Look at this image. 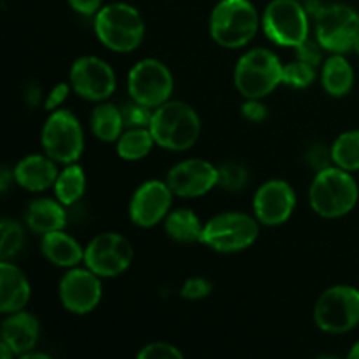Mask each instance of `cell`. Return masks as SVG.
<instances>
[{"mask_svg":"<svg viewBox=\"0 0 359 359\" xmlns=\"http://www.w3.org/2000/svg\"><path fill=\"white\" fill-rule=\"evenodd\" d=\"M307 161L316 172L325 170V168L332 167L333 158H332V147L325 146H314L312 149H309L307 153Z\"/></svg>","mask_w":359,"mask_h":359,"instance_id":"d590c367","label":"cell"},{"mask_svg":"<svg viewBox=\"0 0 359 359\" xmlns=\"http://www.w3.org/2000/svg\"><path fill=\"white\" fill-rule=\"evenodd\" d=\"M266 37L277 46L298 48L309 39V14L300 0H272L262 18Z\"/></svg>","mask_w":359,"mask_h":359,"instance_id":"9c48e42d","label":"cell"},{"mask_svg":"<svg viewBox=\"0 0 359 359\" xmlns=\"http://www.w3.org/2000/svg\"><path fill=\"white\" fill-rule=\"evenodd\" d=\"M102 277L88 266H74L60 280L58 294L63 307L72 314H90L102 300Z\"/></svg>","mask_w":359,"mask_h":359,"instance_id":"5bb4252c","label":"cell"},{"mask_svg":"<svg viewBox=\"0 0 359 359\" xmlns=\"http://www.w3.org/2000/svg\"><path fill=\"white\" fill-rule=\"evenodd\" d=\"M21 359H49L48 354H41V353H32V351H28V353H25L23 356H20Z\"/></svg>","mask_w":359,"mask_h":359,"instance_id":"ab89813d","label":"cell"},{"mask_svg":"<svg viewBox=\"0 0 359 359\" xmlns=\"http://www.w3.org/2000/svg\"><path fill=\"white\" fill-rule=\"evenodd\" d=\"M174 91V76L163 62L144 58L128 72V93L133 102L156 109L170 100Z\"/></svg>","mask_w":359,"mask_h":359,"instance_id":"30bf717a","label":"cell"},{"mask_svg":"<svg viewBox=\"0 0 359 359\" xmlns=\"http://www.w3.org/2000/svg\"><path fill=\"white\" fill-rule=\"evenodd\" d=\"M41 326L35 316L28 312H14L7 314L0 328V342L7 344L14 354L23 356L25 353L32 351L39 340Z\"/></svg>","mask_w":359,"mask_h":359,"instance_id":"d6986e66","label":"cell"},{"mask_svg":"<svg viewBox=\"0 0 359 359\" xmlns=\"http://www.w3.org/2000/svg\"><path fill=\"white\" fill-rule=\"evenodd\" d=\"M70 90H72V86H70L69 83L56 84V86L48 93V98H46V104H44L46 109L53 112L56 111V109L62 107L63 102H65L67 97H69Z\"/></svg>","mask_w":359,"mask_h":359,"instance_id":"74e56055","label":"cell"},{"mask_svg":"<svg viewBox=\"0 0 359 359\" xmlns=\"http://www.w3.org/2000/svg\"><path fill=\"white\" fill-rule=\"evenodd\" d=\"M70 86L74 93L90 102H104L114 93L116 74L105 60L98 56H81L70 69Z\"/></svg>","mask_w":359,"mask_h":359,"instance_id":"4fadbf2b","label":"cell"},{"mask_svg":"<svg viewBox=\"0 0 359 359\" xmlns=\"http://www.w3.org/2000/svg\"><path fill=\"white\" fill-rule=\"evenodd\" d=\"M297 207V193L290 182L272 179L262 184L252 200L255 217L266 226L284 224Z\"/></svg>","mask_w":359,"mask_h":359,"instance_id":"e0dca14e","label":"cell"},{"mask_svg":"<svg viewBox=\"0 0 359 359\" xmlns=\"http://www.w3.org/2000/svg\"><path fill=\"white\" fill-rule=\"evenodd\" d=\"M154 139L149 128H128L121 133L116 142L119 158L126 161H137L146 158L154 146Z\"/></svg>","mask_w":359,"mask_h":359,"instance_id":"4316f807","label":"cell"},{"mask_svg":"<svg viewBox=\"0 0 359 359\" xmlns=\"http://www.w3.org/2000/svg\"><path fill=\"white\" fill-rule=\"evenodd\" d=\"M32 287L27 276L9 262L0 263V312L14 314L27 307Z\"/></svg>","mask_w":359,"mask_h":359,"instance_id":"ffe728a7","label":"cell"},{"mask_svg":"<svg viewBox=\"0 0 359 359\" xmlns=\"http://www.w3.org/2000/svg\"><path fill=\"white\" fill-rule=\"evenodd\" d=\"M149 130L156 146L179 153L195 146L202 132V121L191 105L168 100L153 111Z\"/></svg>","mask_w":359,"mask_h":359,"instance_id":"6da1fadb","label":"cell"},{"mask_svg":"<svg viewBox=\"0 0 359 359\" xmlns=\"http://www.w3.org/2000/svg\"><path fill=\"white\" fill-rule=\"evenodd\" d=\"M14 181L18 186L32 193L46 191L53 188L58 177V167L53 158L48 154H30L20 160L14 167Z\"/></svg>","mask_w":359,"mask_h":359,"instance_id":"ac0fdd59","label":"cell"},{"mask_svg":"<svg viewBox=\"0 0 359 359\" xmlns=\"http://www.w3.org/2000/svg\"><path fill=\"white\" fill-rule=\"evenodd\" d=\"M259 23L249 0H219L210 14V35L223 48H244L256 37Z\"/></svg>","mask_w":359,"mask_h":359,"instance_id":"277c9868","label":"cell"},{"mask_svg":"<svg viewBox=\"0 0 359 359\" xmlns=\"http://www.w3.org/2000/svg\"><path fill=\"white\" fill-rule=\"evenodd\" d=\"M333 165L347 172L359 170V130H351L339 135L332 146Z\"/></svg>","mask_w":359,"mask_h":359,"instance_id":"83f0119b","label":"cell"},{"mask_svg":"<svg viewBox=\"0 0 359 359\" xmlns=\"http://www.w3.org/2000/svg\"><path fill=\"white\" fill-rule=\"evenodd\" d=\"M121 111L126 128H149L151 118H153L151 107L132 100V104L125 105V109H121Z\"/></svg>","mask_w":359,"mask_h":359,"instance_id":"1f68e13d","label":"cell"},{"mask_svg":"<svg viewBox=\"0 0 359 359\" xmlns=\"http://www.w3.org/2000/svg\"><path fill=\"white\" fill-rule=\"evenodd\" d=\"M41 142L46 154L56 163H77L84 151L83 126L70 111L56 109L42 126Z\"/></svg>","mask_w":359,"mask_h":359,"instance_id":"52a82bcc","label":"cell"},{"mask_svg":"<svg viewBox=\"0 0 359 359\" xmlns=\"http://www.w3.org/2000/svg\"><path fill=\"white\" fill-rule=\"evenodd\" d=\"M67 2L76 13L83 14V16H91L102 9V0H67Z\"/></svg>","mask_w":359,"mask_h":359,"instance_id":"f35d334b","label":"cell"},{"mask_svg":"<svg viewBox=\"0 0 359 359\" xmlns=\"http://www.w3.org/2000/svg\"><path fill=\"white\" fill-rule=\"evenodd\" d=\"M28 228L35 233L46 235L49 231L63 230L67 224V212L58 198H39L28 205L25 214Z\"/></svg>","mask_w":359,"mask_h":359,"instance_id":"7402d4cb","label":"cell"},{"mask_svg":"<svg viewBox=\"0 0 359 359\" xmlns=\"http://www.w3.org/2000/svg\"><path fill=\"white\" fill-rule=\"evenodd\" d=\"M321 83L330 97H346L354 86V70L346 56L339 53H332L323 65Z\"/></svg>","mask_w":359,"mask_h":359,"instance_id":"603a6c76","label":"cell"},{"mask_svg":"<svg viewBox=\"0 0 359 359\" xmlns=\"http://www.w3.org/2000/svg\"><path fill=\"white\" fill-rule=\"evenodd\" d=\"M90 126L97 139L104 142H118L126 125L121 109L112 104H98L91 112Z\"/></svg>","mask_w":359,"mask_h":359,"instance_id":"d4e9b609","label":"cell"},{"mask_svg":"<svg viewBox=\"0 0 359 359\" xmlns=\"http://www.w3.org/2000/svg\"><path fill=\"white\" fill-rule=\"evenodd\" d=\"M212 291V283L203 277H189L181 287V297L186 300H202Z\"/></svg>","mask_w":359,"mask_h":359,"instance_id":"836d02e7","label":"cell"},{"mask_svg":"<svg viewBox=\"0 0 359 359\" xmlns=\"http://www.w3.org/2000/svg\"><path fill=\"white\" fill-rule=\"evenodd\" d=\"M354 51H356V53H358V55H359V37H358L356 44H354Z\"/></svg>","mask_w":359,"mask_h":359,"instance_id":"b9f144b4","label":"cell"},{"mask_svg":"<svg viewBox=\"0 0 359 359\" xmlns=\"http://www.w3.org/2000/svg\"><path fill=\"white\" fill-rule=\"evenodd\" d=\"M316 81V67L311 65L307 62H291L287 65H284L283 70V83L287 84L291 88H297V90H304L309 88Z\"/></svg>","mask_w":359,"mask_h":359,"instance_id":"f546056e","label":"cell"},{"mask_svg":"<svg viewBox=\"0 0 359 359\" xmlns=\"http://www.w3.org/2000/svg\"><path fill=\"white\" fill-rule=\"evenodd\" d=\"M133 259V248L123 235L100 233L84 249V265L102 279L118 277L126 272Z\"/></svg>","mask_w":359,"mask_h":359,"instance_id":"7c38bea8","label":"cell"},{"mask_svg":"<svg viewBox=\"0 0 359 359\" xmlns=\"http://www.w3.org/2000/svg\"><path fill=\"white\" fill-rule=\"evenodd\" d=\"M219 182V172L210 161L191 158L179 161L168 170L167 184L181 198H198L207 195Z\"/></svg>","mask_w":359,"mask_h":359,"instance_id":"9a60e30c","label":"cell"},{"mask_svg":"<svg viewBox=\"0 0 359 359\" xmlns=\"http://www.w3.org/2000/svg\"><path fill=\"white\" fill-rule=\"evenodd\" d=\"M284 65L276 53L256 48L238 58L233 83L244 98H265L283 83Z\"/></svg>","mask_w":359,"mask_h":359,"instance_id":"5b68a950","label":"cell"},{"mask_svg":"<svg viewBox=\"0 0 359 359\" xmlns=\"http://www.w3.org/2000/svg\"><path fill=\"white\" fill-rule=\"evenodd\" d=\"M93 27L98 41L116 53H132L142 44L146 34L140 13L125 2L102 7L95 14Z\"/></svg>","mask_w":359,"mask_h":359,"instance_id":"3957f363","label":"cell"},{"mask_svg":"<svg viewBox=\"0 0 359 359\" xmlns=\"http://www.w3.org/2000/svg\"><path fill=\"white\" fill-rule=\"evenodd\" d=\"M242 114L245 119L252 123H262L265 121L269 111H266L265 104L262 102V98H245L244 105H242Z\"/></svg>","mask_w":359,"mask_h":359,"instance_id":"8d00e7d4","label":"cell"},{"mask_svg":"<svg viewBox=\"0 0 359 359\" xmlns=\"http://www.w3.org/2000/svg\"><path fill=\"white\" fill-rule=\"evenodd\" d=\"M219 172V182L217 186L228 189V191H241L242 188L248 182V170L242 167L241 163H223L221 167H217Z\"/></svg>","mask_w":359,"mask_h":359,"instance_id":"4dcf8cb0","label":"cell"},{"mask_svg":"<svg viewBox=\"0 0 359 359\" xmlns=\"http://www.w3.org/2000/svg\"><path fill=\"white\" fill-rule=\"evenodd\" d=\"M259 221L244 212H223L203 224L202 244L212 251L231 255L251 248L259 235Z\"/></svg>","mask_w":359,"mask_h":359,"instance_id":"8992f818","label":"cell"},{"mask_svg":"<svg viewBox=\"0 0 359 359\" xmlns=\"http://www.w3.org/2000/svg\"><path fill=\"white\" fill-rule=\"evenodd\" d=\"M23 228L16 221L4 219L2 224H0V259L9 262L13 256L20 252V249L23 248Z\"/></svg>","mask_w":359,"mask_h":359,"instance_id":"f1b7e54d","label":"cell"},{"mask_svg":"<svg viewBox=\"0 0 359 359\" xmlns=\"http://www.w3.org/2000/svg\"><path fill=\"white\" fill-rule=\"evenodd\" d=\"M349 359H359V342L353 346V349L349 351Z\"/></svg>","mask_w":359,"mask_h":359,"instance_id":"60d3db41","label":"cell"},{"mask_svg":"<svg viewBox=\"0 0 359 359\" xmlns=\"http://www.w3.org/2000/svg\"><path fill=\"white\" fill-rule=\"evenodd\" d=\"M139 359H182L184 354L177 347L167 342H153L147 344L142 351L137 354Z\"/></svg>","mask_w":359,"mask_h":359,"instance_id":"d6a6232c","label":"cell"},{"mask_svg":"<svg viewBox=\"0 0 359 359\" xmlns=\"http://www.w3.org/2000/svg\"><path fill=\"white\" fill-rule=\"evenodd\" d=\"M55 195L63 205H74L83 198L84 191H86V174H84L83 167L77 163L65 165L62 172L56 177Z\"/></svg>","mask_w":359,"mask_h":359,"instance_id":"484cf974","label":"cell"},{"mask_svg":"<svg viewBox=\"0 0 359 359\" xmlns=\"http://www.w3.org/2000/svg\"><path fill=\"white\" fill-rule=\"evenodd\" d=\"M41 251L49 263L63 269H74L84 262V249L79 242L63 230L42 235Z\"/></svg>","mask_w":359,"mask_h":359,"instance_id":"44dd1931","label":"cell"},{"mask_svg":"<svg viewBox=\"0 0 359 359\" xmlns=\"http://www.w3.org/2000/svg\"><path fill=\"white\" fill-rule=\"evenodd\" d=\"M359 198L358 182L351 172L332 165L325 170L316 172L309 189V202L325 219H339L356 207Z\"/></svg>","mask_w":359,"mask_h":359,"instance_id":"7a4b0ae2","label":"cell"},{"mask_svg":"<svg viewBox=\"0 0 359 359\" xmlns=\"http://www.w3.org/2000/svg\"><path fill=\"white\" fill-rule=\"evenodd\" d=\"M316 18V37L325 51L344 55L354 49L359 37V14L353 7L344 4L321 7Z\"/></svg>","mask_w":359,"mask_h":359,"instance_id":"8fae6325","label":"cell"},{"mask_svg":"<svg viewBox=\"0 0 359 359\" xmlns=\"http://www.w3.org/2000/svg\"><path fill=\"white\" fill-rule=\"evenodd\" d=\"M294 49H297L298 60L311 63V65H314V67L321 65L323 51H325V48L319 44L318 39H316V41L307 39V41H304L300 46H298V48H294Z\"/></svg>","mask_w":359,"mask_h":359,"instance_id":"e575fe53","label":"cell"},{"mask_svg":"<svg viewBox=\"0 0 359 359\" xmlns=\"http://www.w3.org/2000/svg\"><path fill=\"white\" fill-rule=\"evenodd\" d=\"M314 321L321 332L344 335L359 325V290L353 286L328 287L318 298Z\"/></svg>","mask_w":359,"mask_h":359,"instance_id":"ba28073f","label":"cell"},{"mask_svg":"<svg viewBox=\"0 0 359 359\" xmlns=\"http://www.w3.org/2000/svg\"><path fill=\"white\" fill-rule=\"evenodd\" d=\"M165 231L172 241L181 244H202L203 223L191 209H175L165 217Z\"/></svg>","mask_w":359,"mask_h":359,"instance_id":"cb8c5ba5","label":"cell"},{"mask_svg":"<svg viewBox=\"0 0 359 359\" xmlns=\"http://www.w3.org/2000/svg\"><path fill=\"white\" fill-rule=\"evenodd\" d=\"M167 181H146L130 200V219L140 228H151L165 221L174 198Z\"/></svg>","mask_w":359,"mask_h":359,"instance_id":"2e32d148","label":"cell"}]
</instances>
